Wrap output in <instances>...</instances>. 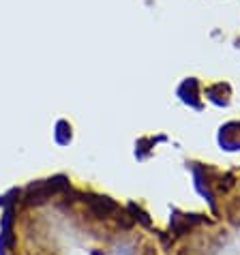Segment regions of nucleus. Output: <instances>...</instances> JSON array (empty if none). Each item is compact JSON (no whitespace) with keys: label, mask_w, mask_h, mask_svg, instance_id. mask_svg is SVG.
Masks as SVG:
<instances>
[{"label":"nucleus","mask_w":240,"mask_h":255,"mask_svg":"<svg viewBox=\"0 0 240 255\" xmlns=\"http://www.w3.org/2000/svg\"><path fill=\"white\" fill-rule=\"evenodd\" d=\"M67 178L65 176H58V178H52V180H43V182H34L28 187V193H26V204H43L45 199H50L54 193L60 191V189H67Z\"/></svg>","instance_id":"obj_1"},{"label":"nucleus","mask_w":240,"mask_h":255,"mask_svg":"<svg viewBox=\"0 0 240 255\" xmlns=\"http://www.w3.org/2000/svg\"><path fill=\"white\" fill-rule=\"evenodd\" d=\"M84 202H88L90 206L92 215L99 217V219H105L109 215H114V212H118V206H116L109 197H101V195H86Z\"/></svg>","instance_id":"obj_2"},{"label":"nucleus","mask_w":240,"mask_h":255,"mask_svg":"<svg viewBox=\"0 0 240 255\" xmlns=\"http://www.w3.org/2000/svg\"><path fill=\"white\" fill-rule=\"evenodd\" d=\"M219 144L225 150H240V122H230L219 133Z\"/></svg>","instance_id":"obj_3"},{"label":"nucleus","mask_w":240,"mask_h":255,"mask_svg":"<svg viewBox=\"0 0 240 255\" xmlns=\"http://www.w3.org/2000/svg\"><path fill=\"white\" fill-rule=\"evenodd\" d=\"M193 174H195V187H197V191H200L202 195L210 202L212 208H215V199H212V193H210V189H208V180H206L204 171H202L200 168H193Z\"/></svg>","instance_id":"obj_4"},{"label":"nucleus","mask_w":240,"mask_h":255,"mask_svg":"<svg viewBox=\"0 0 240 255\" xmlns=\"http://www.w3.org/2000/svg\"><path fill=\"white\" fill-rule=\"evenodd\" d=\"M129 212H131L135 221H140L144 227H153V221H150L148 215H146V212H144V210H142L137 204H129Z\"/></svg>","instance_id":"obj_5"},{"label":"nucleus","mask_w":240,"mask_h":255,"mask_svg":"<svg viewBox=\"0 0 240 255\" xmlns=\"http://www.w3.org/2000/svg\"><path fill=\"white\" fill-rule=\"evenodd\" d=\"M71 127H67V122H58V131H56V140H58V144H69L71 142V133H65V131H69Z\"/></svg>","instance_id":"obj_6"},{"label":"nucleus","mask_w":240,"mask_h":255,"mask_svg":"<svg viewBox=\"0 0 240 255\" xmlns=\"http://www.w3.org/2000/svg\"><path fill=\"white\" fill-rule=\"evenodd\" d=\"M140 255H155V249H150V247H146V249H144Z\"/></svg>","instance_id":"obj_7"}]
</instances>
